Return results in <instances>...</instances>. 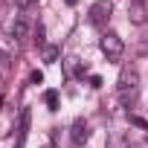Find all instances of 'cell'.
Wrapping results in <instances>:
<instances>
[{"label": "cell", "instance_id": "cell-11", "mask_svg": "<svg viewBox=\"0 0 148 148\" xmlns=\"http://www.w3.org/2000/svg\"><path fill=\"white\" fill-rule=\"evenodd\" d=\"M44 55H47V61L52 64V61L58 58V49H55V47H47V52H44Z\"/></svg>", "mask_w": 148, "mask_h": 148}, {"label": "cell", "instance_id": "cell-10", "mask_svg": "<svg viewBox=\"0 0 148 148\" xmlns=\"http://www.w3.org/2000/svg\"><path fill=\"white\" fill-rule=\"evenodd\" d=\"M44 99H47L49 110H55V108H58V93H55V90H47V96H44Z\"/></svg>", "mask_w": 148, "mask_h": 148}, {"label": "cell", "instance_id": "cell-2", "mask_svg": "<svg viewBox=\"0 0 148 148\" xmlns=\"http://www.w3.org/2000/svg\"><path fill=\"white\" fill-rule=\"evenodd\" d=\"M99 47H102V52H105L110 61H119V58L125 55V44H122V38L113 35V32H105L102 41H99Z\"/></svg>", "mask_w": 148, "mask_h": 148}, {"label": "cell", "instance_id": "cell-9", "mask_svg": "<svg viewBox=\"0 0 148 148\" xmlns=\"http://www.w3.org/2000/svg\"><path fill=\"white\" fill-rule=\"evenodd\" d=\"M9 67H12V64H9V55H6V52H0V79L9 73Z\"/></svg>", "mask_w": 148, "mask_h": 148}, {"label": "cell", "instance_id": "cell-3", "mask_svg": "<svg viewBox=\"0 0 148 148\" xmlns=\"http://www.w3.org/2000/svg\"><path fill=\"white\" fill-rule=\"evenodd\" d=\"M29 32H32L29 18H26V15H18V18L12 21V29H9L12 41H15V44H21V41H26V38H29Z\"/></svg>", "mask_w": 148, "mask_h": 148}, {"label": "cell", "instance_id": "cell-1", "mask_svg": "<svg viewBox=\"0 0 148 148\" xmlns=\"http://www.w3.org/2000/svg\"><path fill=\"white\" fill-rule=\"evenodd\" d=\"M116 93H119V102L122 105H134V99L139 96V73H136L134 64L122 67L119 82H116Z\"/></svg>", "mask_w": 148, "mask_h": 148}, {"label": "cell", "instance_id": "cell-4", "mask_svg": "<svg viewBox=\"0 0 148 148\" xmlns=\"http://www.w3.org/2000/svg\"><path fill=\"white\" fill-rule=\"evenodd\" d=\"M110 0H96V3H93V9H90V23L93 26H102L108 18H110Z\"/></svg>", "mask_w": 148, "mask_h": 148}, {"label": "cell", "instance_id": "cell-8", "mask_svg": "<svg viewBox=\"0 0 148 148\" xmlns=\"http://www.w3.org/2000/svg\"><path fill=\"white\" fill-rule=\"evenodd\" d=\"M108 148H131V142H128L122 134H113V136L108 139Z\"/></svg>", "mask_w": 148, "mask_h": 148}, {"label": "cell", "instance_id": "cell-6", "mask_svg": "<svg viewBox=\"0 0 148 148\" xmlns=\"http://www.w3.org/2000/svg\"><path fill=\"white\" fill-rule=\"evenodd\" d=\"M131 21H134V23H145V9H142V3H131Z\"/></svg>", "mask_w": 148, "mask_h": 148}, {"label": "cell", "instance_id": "cell-12", "mask_svg": "<svg viewBox=\"0 0 148 148\" xmlns=\"http://www.w3.org/2000/svg\"><path fill=\"white\" fill-rule=\"evenodd\" d=\"M12 3H15L18 9H29V3H32V0H12Z\"/></svg>", "mask_w": 148, "mask_h": 148}, {"label": "cell", "instance_id": "cell-7", "mask_svg": "<svg viewBox=\"0 0 148 148\" xmlns=\"http://www.w3.org/2000/svg\"><path fill=\"white\" fill-rule=\"evenodd\" d=\"M26 128H29V110H23L21 113V134H18V148L23 145V139H26Z\"/></svg>", "mask_w": 148, "mask_h": 148}, {"label": "cell", "instance_id": "cell-13", "mask_svg": "<svg viewBox=\"0 0 148 148\" xmlns=\"http://www.w3.org/2000/svg\"><path fill=\"white\" fill-rule=\"evenodd\" d=\"M90 87H102V79L99 76H90Z\"/></svg>", "mask_w": 148, "mask_h": 148}, {"label": "cell", "instance_id": "cell-5", "mask_svg": "<svg viewBox=\"0 0 148 148\" xmlns=\"http://www.w3.org/2000/svg\"><path fill=\"white\" fill-rule=\"evenodd\" d=\"M87 139H90V125H87L84 119H76V122H73V142L82 145V142H87Z\"/></svg>", "mask_w": 148, "mask_h": 148}]
</instances>
